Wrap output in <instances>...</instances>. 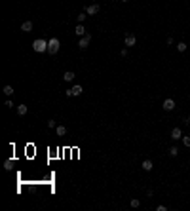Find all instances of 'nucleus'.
I'll list each match as a JSON object with an SVG mask.
<instances>
[{
  "label": "nucleus",
  "mask_w": 190,
  "mask_h": 211,
  "mask_svg": "<svg viewBox=\"0 0 190 211\" xmlns=\"http://www.w3.org/2000/svg\"><path fill=\"white\" fill-rule=\"evenodd\" d=\"M33 50L36 53H42V52H48V42H46L44 38H38L33 42Z\"/></svg>",
  "instance_id": "nucleus-1"
},
{
  "label": "nucleus",
  "mask_w": 190,
  "mask_h": 211,
  "mask_svg": "<svg viewBox=\"0 0 190 211\" xmlns=\"http://www.w3.org/2000/svg\"><path fill=\"white\" fill-rule=\"evenodd\" d=\"M59 48H61V44H59V40H57V38L48 40V52L52 53V55H55V53L59 52Z\"/></svg>",
  "instance_id": "nucleus-2"
},
{
  "label": "nucleus",
  "mask_w": 190,
  "mask_h": 211,
  "mask_svg": "<svg viewBox=\"0 0 190 211\" xmlns=\"http://www.w3.org/2000/svg\"><path fill=\"white\" fill-rule=\"evenodd\" d=\"M89 42H91V34L80 36V40H78V48H80V50H86V48L89 46Z\"/></svg>",
  "instance_id": "nucleus-3"
},
{
  "label": "nucleus",
  "mask_w": 190,
  "mask_h": 211,
  "mask_svg": "<svg viewBox=\"0 0 190 211\" xmlns=\"http://www.w3.org/2000/svg\"><path fill=\"white\" fill-rule=\"evenodd\" d=\"M82 92H84V89H82V86H72V88L70 89H67V97H78V95H82Z\"/></svg>",
  "instance_id": "nucleus-4"
},
{
  "label": "nucleus",
  "mask_w": 190,
  "mask_h": 211,
  "mask_svg": "<svg viewBox=\"0 0 190 211\" xmlns=\"http://www.w3.org/2000/svg\"><path fill=\"white\" fill-rule=\"evenodd\" d=\"M99 10H101V6L99 4H89L84 8V12L88 13V15H95V13H99Z\"/></svg>",
  "instance_id": "nucleus-5"
},
{
  "label": "nucleus",
  "mask_w": 190,
  "mask_h": 211,
  "mask_svg": "<svg viewBox=\"0 0 190 211\" xmlns=\"http://www.w3.org/2000/svg\"><path fill=\"white\" fill-rule=\"evenodd\" d=\"M124 42H125V46H127V48H133V46L137 44V38H135L131 32H127V34H125V38H124Z\"/></svg>",
  "instance_id": "nucleus-6"
},
{
  "label": "nucleus",
  "mask_w": 190,
  "mask_h": 211,
  "mask_svg": "<svg viewBox=\"0 0 190 211\" xmlns=\"http://www.w3.org/2000/svg\"><path fill=\"white\" fill-rule=\"evenodd\" d=\"M171 139H173V141L182 139V131H181L179 128H173V129H171Z\"/></svg>",
  "instance_id": "nucleus-7"
},
{
  "label": "nucleus",
  "mask_w": 190,
  "mask_h": 211,
  "mask_svg": "<svg viewBox=\"0 0 190 211\" xmlns=\"http://www.w3.org/2000/svg\"><path fill=\"white\" fill-rule=\"evenodd\" d=\"M173 108H175V101L173 99H166L164 101V110L169 112V110H173Z\"/></svg>",
  "instance_id": "nucleus-8"
},
{
  "label": "nucleus",
  "mask_w": 190,
  "mask_h": 211,
  "mask_svg": "<svg viewBox=\"0 0 190 211\" xmlns=\"http://www.w3.org/2000/svg\"><path fill=\"white\" fill-rule=\"evenodd\" d=\"M21 31L23 32H31L33 31V21H25V23L21 25Z\"/></svg>",
  "instance_id": "nucleus-9"
},
{
  "label": "nucleus",
  "mask_w": 190,
  "mask_h": 211,
  "mask_svg": "<svg viewBox=\"0 0 190 211\" xmlns=\"http://www.w3.org/2000/svg\"><path fill=\"white\" fill-rule=\"evenodd\" d=\"M74 32H76L78 36H84V34H86V27H84L82 23H78V25H76V29H74Z\"/></svg>",
  "instance_id": "nucleus-10"
},
{
  "label": "nucleus",
  "mask_w": 190,
  "mask_h": 211,
  "mask_svg": "<svg viewBox=\"0 0 190 211\" xmlns=\"http://www.w3.org/2000/svg\"><path fill=\"white\" fill-rule=\"evenodd\" d=\"M74 76H76V74H74L72 71H67L65 74H63V80H65V82H72V78H74Z\"/></svg>",
  "instance_id": "nucleus-11"
},
{
  "label": "nucleus",
  "mask_w": 190,
  "mask_h": 211,
  "mask_svg": "<svg viewBox=\"0 0 190 211\" xmlns=\"http://www.w3.org/2000/svg\"><path fill=\"white\" fill-rule=\"evenodd\" d=\"M152 162H150V160H145V162H143V169H145V171H152Z\"/></svg>",
  "instance_id": "nucleus-12"
},
{
  "label": "nucleus",
  "mask_w": 190,
  "mask_h": 211,
  "mask_svg": "<svg viewBox=\"0 0 190 211\" xmlns=\"http://www.w3.org/2000/svg\"><path fill=\"white\" fill-rule=\"evenodd\" d=\"M55 131H57V135H59V137L67 135V128H65V126H57V128H55Z\"/></svg>",
  "instance_id": "nucleus-13"
},
{
  "label": "nucleus",
  "mask_w": 190,
  "mask_h": 211,
  "mask_svg": "<svg viewBox=\"0 0 190 211\" xmlns=\"http://www.w3.org/2000/svg\"><path fill=\"white\" fill-rule=\"evenodd\" d=\"M17 114H19V116L27 114V105H19V107H17Z\"/></svg>",
  "instance_id": "nucleus-14"
},
{
  "label": "nucleus",
  "mask_w": 190,
  "mask_h": 211,
  "mask_svg": "<svg viewBox=\"0 0 190 211\" xmlns=\"http://www.w3.org/2000/svg\"><path fill=\"white\" fill-rule=\"evenodd\" d=\"M2 92H4V95H13V88H12V86H4Z\"/></svg>",
  "instance_id": "nucleus-15"
},
{
  "label": "nucleus",
  "mask_w": 190,
  "mask_h": 211,
  "mask_svg": "<svg viewBox=\"0 0 190 211\" xmlns=\"http://www.w3.org/2000/svg\"><path fill=\"white\" fill-rule=\"evenodd\" d=\"M12 167H13V162H12V160H6V162H4V169H6V171H12Z\"/></svg>",
  "instance_id": "nucleus-16"
},
{
  "label": "nucleus",
  "mask_w": 190,
  "mask_h": 211,
  "mask_svg": "<svg viewBox=\"0 0 190 211\" xmlns=\"http://www.w3.org/2000/svg\"><path fill=\"white\" fill-rule=\"evenodd\" d=\"M86 17H88V13H86V12H82V13H78V15H76V19H78V23H84V21H86Z\"/></svg>",
  "instance_id": "nucleus-17"
},
{
  "label": "nucleus",
  "mask_w": 190,
  "mask_h": 211,
  "mask_svg": "<svg viewBox=\"0 0 190 211\" xmlns=\"http://www.w3.org/2000/svg\"><path fill=\"white\" fill-rule=\"evenodd\" d=\"M169 156L177 158V156H179V148H177V147H171V148H169Z\"/></svg>",
  "instance_id": "nucleus-18"
},
{
  "label": "nucleus",
  "mask_w": 190,
  "mask_h": 211,
  "mask_svg": "<svg viewBox=\"0 0 190 211\" xmlns=\"http://www.w3.org/2000/svg\"><path fill=\"white\" fill-rule=\"evenodd\" d=\"M177 50H179V52H186V44H184V42H179V44H177Z\"/></svg>",
  "instance_id": "nucleus-19"
},
{
  "label": "nucleus",
  "mask_w": 190,
  "mask_h": 211,
  "mask_svg": "<svg viewBox=\"0 0 190 211\" xmlns=\"http://www.w3.org/2000/svg\"><path fill=\"white\" fill-rule=\"evenodd\" d=\"M129 205H131V207H139V205H141V202H139V200H137V198H131V202H129Z\"/></svg>",
  "instance_id": "nucleus-20"
},
{
  "label": "nucleus",
  "mask_w": 190,
  "mask_h": 211,
  "mask_svg": "<svg viewBox=\"0 0 190 211\" xmlns=\"http://www.w3.org/2000/svg\"><path fill=\"white\" fill-rule=\"evenodd\" d=\"M182 145H184L186 148H190V137H182Z\"/></svg>",
  "instance_id": "nucleus-21"
},
{
  "label": "nucleus",
  "mask_w": 190,
  "mask_h": 211,
  "mask_svg": "<svg viewBox=\"0 0 190 211\" xmlns=\"http://www.w3.org/2000/svg\"><path fill=\"white\" fill-rule=\"evenodd\" d=\"M48 128H57V124H55V120H48Z\"/></svg>",
  "instance_id": "nucleus-22"
},
{
  "label": "nucleus",
  "mask_w": 190,
  "mask_h": 211,
  "mask_svg": "<svg viewBox=\"0 0 190 211\" xmlns=\"http://www.w3.org/2000/svg\"><path fill=\"white\" fill-rule=\"evenodd\" d=\"M122 2H127V0H122Z\"/></svg>",
  "instance_id": "nucleus-23"
}]
</instances>
